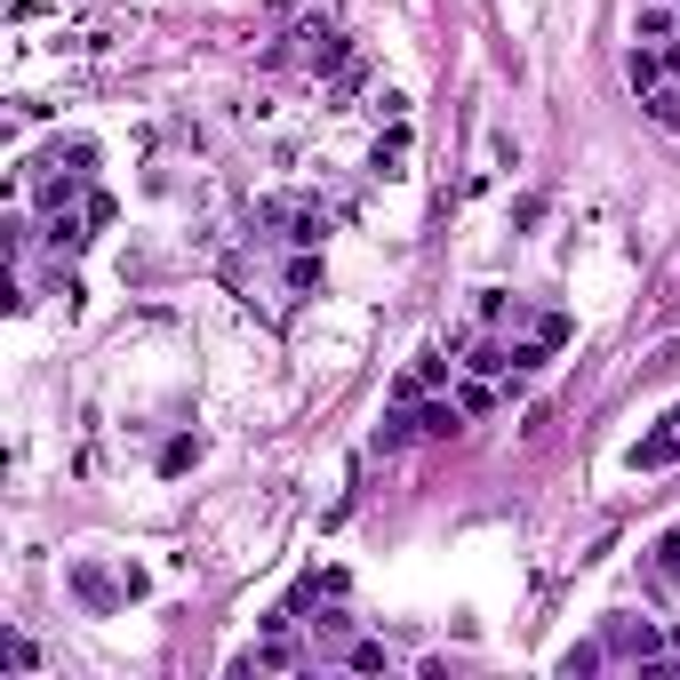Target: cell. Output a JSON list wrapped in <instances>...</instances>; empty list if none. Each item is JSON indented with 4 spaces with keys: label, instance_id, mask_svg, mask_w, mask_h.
Instances as JSON below:
<instances>
[{
    "label": "cell",
    "instance_id": "cell-3",
    "mask_svg": "<svg viewBox=\"0 0 680 680\" xmlns=\"http://www.w3.org/2000/svg\"><path fill=\"white\" fill-rule=\"evenodd\" d=\"M73 585H81V593H88L96 608H105V600H113V576H105V568H73Z\"/></svg>",
    "mask_w": 680,
    "mask_h": 680
},
{
    "label": "cell",
    "instance_id": "cell-2",
    "mask_svg": "<svg viewBox=\"0 0 680 680\" xmlns=\"http://www.w3.org/2000/svg\"><path fill=\"white\" fill-rule=\"evenodd\" d=\"M608 649H617V657H657L665 640H657V625H632V617H617V625H608Z\"/></svg>",
    "mask_w": 680,
    "mask_h": 680
},
{
    "label": "cell",
    "instance_id": "cell-5",
    "mask_svg": "<svg viewBox=\"0 0 680 680\" xmlns=\"http://www.w3.org/2000/svg\"><path fill=\"white\" fill-rule=\"evenodd\" d=\"M649 121H665V128H680V96H672V88H649Z\"/></svg>",
    "mask_w": 680,
    "mask_h": 680
},
{
    "label": "cell",
    "instance_id": "cell-4",
    "mask_svg": "<svg viewBox=\"0 0 680 680\" xmlns=\"http://www.w3.org/2000/svg\"><path fill=\"white\" fill-rule=\"evenodd\" d=\"M432 377H440V360H417V368H408V377H400V385H393V393H400V400H417V393H425V385H432Z\"/></svg>",
    "mask_w": 680,
    "mask_h": 680
},
{
    "label": "cell",
    "instance_id": "cell-8",
    "mask_svg": "<svg viewBox=\"0 0 680 680\" xmlns=\"http://www.w3.org/2000/svg\"><path fill=\"white\" fill-rule=\"evenodd\" d=\"M353 672H385V640H353Z\"/></svg>",
    "mask_w": 680,
    "mask_h": 680
},
{
    "label": "cell",
    "instance_id": "cell-7",
    "mask_svg": "<svg viewBox=\"0 0 680 680\" xmlns=\"http://www.w3.org/2000/svg\"><path fill=\"white\" fill-rule=\"evenodd\" d=\"M417 432H432V440L457 432V408H417Z\"/></svg>",
    "mask_w": 680,
    "mask_h": 680
},
{
    "label": "cell",
    "instance_id": "cell-6",
    "mask_svg": "<svg viewBox=\"0 0 680 680\" xmlns=\"http://www.w3.org/2000/svg\"><path fill=\"white\" fill-rule=\"evenodd\" d=\"M657 81H665V64L649 49H632V88H657Z\"/></svg>",
    "mask_w": 680,
    "mask_h": 680
},
{
    "label": "cell",
    "instance_id": "cell-1",
    "mask_svg": "<svg viewBox=\"0 0 680 680\" xmlns=\"http://www.w3.org/2000/svg\"><path fill=\"white\" fill-rule=\"evenodd\" d=\"M672 457H680V408H672L657 432H640V440H632V472H665Z\"/></svg>",
    "mask_w": 680,
    "mask_h": 680
},
{
    "label": "cell",
    "instance_id": "cell-9",
    "mask_svg": "<svg viewBox=\"0 0 680 680\" xmlns=\"http://www.w3.org/2000/svg\"><path fill=\"white\" fill-rule=\"evenodd\" d=\"M672 24H680V17H665V9H640V41H665Z\"/></svg>",
    "mask_w": 680,
    "mask_h": 680
}]
</instances>
